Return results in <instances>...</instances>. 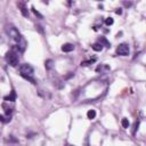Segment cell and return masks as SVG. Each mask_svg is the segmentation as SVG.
<instances>
[{"instance_id":"obj_8","label":"cell","mask_w":146,"mask_h":146,"mask_svg":"<svg viewBox=\"0 0 146 146\" xmlns=\"http://www.w3.org/2000/svg\"><path fill=\"white\" fill-rule=\"evenodd\" d=\"M15 99H16V92L14 91V90H11V92H10V95H8V96H5L3 97V100L5 102H11V103H14L15 102Z\"/></svg>"},{"instance_id":"obj_3","label":"cell","mask_w":146,"mask_h":146,"mask_svg":"<svg viewBox=\"0 0 146 146\" xmlns=\"http://www.w3.org/2000/svg\"><path fill=\"white\" fill-rule=\"evenodd\" d=\"M5 58H6L7 63H8L10 66H13V67L17 66V65H18V63H19L18 52H17L15 49H11V50L7 51V52H6V56H5Z\"/></svg>"},{"instance_id":"obj_5","label":"cell","mask_w":146,"mask_h":146,"mask_svg":"<svg viewBox=\"0 0 146 146\" xmlns=\"http://www.w3.org/2000/svg\"><path fill=\"white\" fill-rule=\"evenodd\" d=\"M17 7L19 8V10H21V13H22V15L24 17H29V10H27L26 5H25L24 1H18L17 2Z\"/></svg>"},{"instance_id":"obj_12","label":"cell","mask_w":146,"mask_h":146,"mask_svg":"<svg viewBox=\"0 0 146 146\" xmlns=\"http://www.w3.org/2000/svg\"><path fill=\"white\" fill-rule=\"evenodd\" d=\"M44 66H46L47 70H51L52 66H54V60H52V59H47V60L44 62Z\"/></svg>"},{"instance_id":"obj_15","label":"cell","mask_w":146,"mask_h":146,"mask_svg":"<svg viewBox=\"0 0 146 146\" xmlns=\"http://www.w3.org/2000/svg\"><path fill=\"white\" fill-rule=\"evenodd\" d=\"M121 124H122V127H123V128H125V129H127V128L129 127V121H128V119L123 117V119H122V121H121Z\"/></svg>"},{"instance_id":"obj_7","label":"cell","mask_w":146,"mask_h":146,"mask_svg":"<svg viewBox=\"0 0 146 146\" xmlns=\"http://www.w3.org/2000/svg\"><path fill=\"white\" fill-rule=\"evenodd\" d=\"M1 106H2V108L5 110V113L7 114V116H10V114H11V112H13V108H14V107H13V106H9V105L7 104V102H3Z\"/></svg>"},{"instance_id":"obj_19","label":"cell","mask_w":146,"mask_h":146,"mask_svg":"<svg viewBox=\"0 0 146 146\" xmlns=\"http://www.w3.org/2000/svg\"><path fill=\"white\" fill-rule=\"evenodd\" d=\"M115 13H116L117 15H121V14H122V10L119 8V9H116V10H115Z\"/></svg>"},{"instance_id":"obj_16","label":"cell","mask_w":146,"mask_h":146,"mask_svg":"<svg viewBox=\"0 0 146 146\" xmlns=\"http://www.w3.org/2000/svg\"><path fill=\"white\" fill-rule=\"evenodd\" d=\"M9 121H10V116L5 117L3 115L0 114V122H2V123H7V122H9Z\"/></svg>"},{"instance_id":"obj_4","label":"cell","mask_w":146,"mask_h":146,"mask_svg":"<svg viewBox=\"0 0 146 146\" xmlns=\"http://www.w3.org/2000/svg\"><path fill=\"white\" fill-rule=\"evenodd\" d=\"M129 51H130V49H129V46L127 43H121L116 48V54L120 56H128Z\"/></svg>"},{"instance_id":"obj_6","label":"cell","mask_w":146,"mask_h":146,"mask_svg":"<svg viewBox=\"0 0 146 146\" xmlns=\"http://www.w3.org/2000/svg\"><path fill=\"white\" fill-rule=\"evenodd\" d=\"M110 70H111V67L108 66V65H106V64H99L97 67H96V72H98V73H107V72H110Z\"/></svg>"},{"instance_id":"obj_2","label":"cell","mask_w":146,"mask_h":146,"mask_svg":"<svg viewBox=\"0 0 146 146\" xmlns=\"http://www.w3.org/2000/svg\"><path fill=\"white\" fill-rule=\"evenodd\" d=\"M19 73L24 79H26L31 83H33V84L36 83V81H35V79L33 76L34 75V68L30 64H22L19 66Z\"/></svg>"},{"instance_id":"obj_9","label":"cell","mask_w":146,"mask_h":146,"mask_svg":"<svg viewBox=\"0 0 146 146\" xmlns=\"http://www.w3.org/2000/svg\"><path fill=\"white\" fill-rule=\"evenodd\" d=\"M62 50L64 52H70V51H73L74 50V44L72 43H64L62 46Z\"/></svg>"},{"instance_id":"obj_21","label":"cell","mask_w":146,"mask_h":146,"mask_svg":"<svg viewBox=\"0 0 146 146\" xmlns=\"http://www.w3.org/2000/svg\"><path fill=\"white\" fill-rule=\"evenodd\" d=\"M66 146H72V145H66Z\"/></svg>"},{"instance_id":"obj_11","label":"cell","mask_w":146,"mask_h":146,"mask_svg":"<svg viewBox=\"0 0 146 146\" xmlns=\"http://www.w3.org/2000/svg\"><path fill=\"white\" fill-rule=\"evenodd\" d=\"M91 48H92L95 51H102V50H103V46H102L99 42H96V43H94V44L91 46Z\"/></svg>"},{"instance_id":"obj_1","label":"cell","mask_w":146,"mask_h":146,"mask_svg":"<svg viewBox=\"0 0 146 146\" xmlns=\"http://www.w3.org/2000/svg\"><path fill=\"white\" fill-rule=\"evenodd\" d=\"M6 32H7V34L13 39V41L16 43V47H17L18 51L23 52V51L25 50L27 43H26L25 39L22 36V34L18 32V30H17L15 26H13V25H7V26H6Z\"/></svg>"},{"instance_id":"obj_14","label":"cell","mask_w":146,"mask_h":146,"mask_svg":"<svg viewBox=\"0 0 146 146\" xmlns=\"http://www.w3.org/2000/svg\"><path fill=\"white\" fill-rule=\"evenodd\" d=\"M96 62V58H92V59H89V60H83V62H81V65L82 66H88V65H90V64H92V63H95Z\"/></svg>"},{"instance_id":"obj_10","label":"cell","mask_w":146,"mask_h":146,"mask_svg":"<svg viewBox=\"0 0 146 146\" xmlns=\"http://www.w3.org/2000/svg\"><path fill=\"white\" fill-rule=\"evenodd\" d=\"M98 42H99L102 46H105V47H108V48L111 47V43H110V42L106 40V38H104V36H100L99 40H98Z\"/></svg>"},{"instance_id":"obj_17","label":"cell","mask_w":146,"mask_h":146,"mask_svg":"<svg viewBox=\"0 0 146 146\" xmlns=\"http://www.w3.org/2000/svg\"><path fill=\"white\" fill-rule=\"evenodd\" d=\"M113 23H114V21H113V18H112V17H108V18H106V21H105V24H106L107 26L112 25Z\"/></svg>"},{"instance_id":"obj_18","label":"cell","mask_w":146,"mask_h":146,"mask_svg":"<svg viewBox=\"0 0 146 146\" xmlns=\"http://www.w3.org/2000/svg\"><path fill=\"white\" fill-rule=\"evenodd\" d=\"M31 9H32V11H33V14H34V15H35V16H38V17H39V18H42V15H41V14H40V13H39V11H36V9H35V8H34V7H32V8H31Z\"/></svg>"},{"instance_id":"obj_20","label":"cell","mask_w":146,"mask_h":146,"mask_svg":"<svg viewBox=\"0 0 146 146\" xmlns=\"http://www.w3.org/2000/svg\"><path fill=\"white\" fill-rule=\"evenodd\" d=\"M123 5H124L125 7H130V6H131V2H123Z\"/></svg>"},{"instance_id":"obj_13","label":"cell","mask_w":146,"mask_h":146,"mask_svg":"<svg viewBox=\"0 0 146 146\" xmlns=\"http://www.w3.org/2000/svg\"><path fill=\"white\" fill-rule=\"evenodd\" d=\"M87 116H88V119H90V120L95 119V117H96V111H95V110H89L88 113H87Z\"/></svg>"}]
</instances>
